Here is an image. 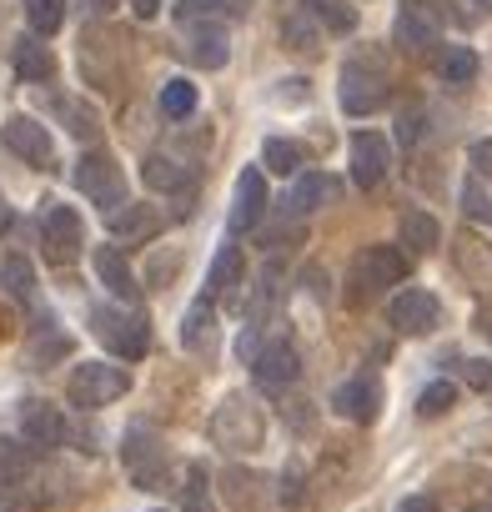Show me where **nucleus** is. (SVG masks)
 Wrapping results in <instances>:
<instances>
[{
	"label": "nucleus",
	"instance_id": "f257e3e1",
	"mask_svg": "<svg viewBox=\"0 0 492 512\" xmlns=\"http://www.w3.org/2000/svg\"><path fill=\"white\" fill-rule=\"evenodd\" d=\"M211 442L221 452H262L267 447V412L257 407V397L246 392H231L221 397V407L211 412Z\"/></svg>",
	"mask_w": 492,
	"mask_h": 512
},
{
	"label": "nucleus",
	"instance_id": "f03ea898",
	"mask_svg": "<svg viewBox=\"0 0 492 512\" xmlns=\"http://www.w3.org/2000/svg\"><path fill=\"white\" fill-rule=\"evenodd\" d=\"M91 332L106 342V352H116V357H126V362H141L146 347H151L146 317H141V312H126V307L96 302V307H91Z\"/></svg>",
	"mask_w": 492,
	"mask_h": 512
},
{
	"label": "nucleus",
	"instance_id": "7ed1b4c3",
	"mask_svg": "<svg viewBox=\"0 0 492 512\" xmlns=\"http://www.w3.org/2000/svg\"><path fill=\"white\" fill-rule=\"evenodd\" d=\"M131 392V372L116 367V362H81L71 377H66V397L81 407V412H96V407H111Z\"/></svg>",
	"mask_w": 492,
	"mask_h": 512
},
{
	"label": "nucleus",
	"instance_id": "20e7f679",
	"mask_svg": "<svg viewBox=\"0 0 492 512\" xmlns=\"http://www.w3.org/2000/svg\"><path fill=\"white\" fill-rule=\"evenodd\" d=\"M402 277H407V256H402L397 246H367V251L352 256V287H347V302L362 307L367 297L387 292V287L402 282Z\"/></svg>",
	"mask_w": 492,
	"mask_h": 512
},
{
	"label": "nucleus",
	"instance_id": "39448f33",
	"mask_svg": "<svg viewBox=\"0 0 492 512\" xmlns=\"http://www.w3.org/2000/svg\"><path fill=\"white\" fill-rule=\"evenodd\" d=\"M337 96H342V111L347 116H372L392 101V81L382 66H362V61H347L342 66V81H337Z\"/></svg>",
	"mask_w": 492,
	"mask_h": 512
},
{
	"label": "nucleus",
	"instance_id": "423d86ee",
	"mask_svg": "<svg viewBox=\"0 0 492 512\" xmlns=\"http://www.w3.org/2000/svg\"><path fill=\"white\" fill-rule=\"evenodd\" d=\"M76 191L86 196V201H96L101 211H111V206H121L126 201V176H121V166L106 156V151H86L81 161H76Z\"/></svg>",
	"mask_w": 492,
	"mask_h": 512
},
{
	"label": "nucleus",
	"instance_id": "0eeeda50",
	"mask_svg": "<svg viewBox=\"0 0 492 512\" xmlns=\"http://www.w3.org/2000/svg\"><path fill=\"white\" fill-rule=\"evenodd\" d=\"M121 457H126V472H131L136 487H166V477H171V457H166V442H161L151 427H131Z\"/></svg>",
	"mask_w": 492,
	"mask_h": 512
},
{
	"label": "nucleus",
	"instance_id": "6e6552de",
	"mask_svg": "<svg viewBox=\"0 0 492 512\" xmlns=\"http://www.w3.org/2000/svg\"><path fill=\"white\" fill-rule=\"evenodd\" d=\"M41 241H46V262L71 267L81 256V246H86V226H81V216L71 206H51L41 216Z\"/></svg>",
	"mask_w": 492,
	"mask_h": 512
},
{
	"label": "nucleus",
	"instance_id": "1a4fd4ad",
	"mask_svg": "<svg viewBox=\"0 0 492 512\" xmlns=\"http://www.w3.org/2000/svg\"><path fill=\"white\" fill-rule=\"evenodd\" d=\"M387 322H392L402 337H427V332H437V322H442V302H437L432 292H422V287H407V292H397V297L387 302Z\"/></svg>",
	"mask_w": 492,
	"mask_h": 512
},
{
	"label": "nucleus",
	"instance_id": "9d476101",
	"mask_svg": "<svg viewBox=\"0 0 492 512\" xmlns=\"http://www.w3.org/2000/svg\"><path fill=\"white\" fill-rule=\"evenodd\" d=\"M0 141H6V151L11 156H21L26 166H51L56 161V141H51V131L41 126V121H31V116H11L6 126H0Z\"/></svg>",
	"mask_w": 492,
	"mask_h": 512
},
{
	"label": "nucleus",
	"instance_id": "9b49d317",
	"mask_svg": "<svg viewBox=\"0 0 492 512\" xmlns=\"http://www.w3.org/2000/svg\"><path fill=\"white\" fill-rule=\"evenodd\" d=\"M267 211V176L257 166H246L236 176V191H231V211H226V231L241 236V231H252Z\"/></svg>",
	"mask_w": 492,
	"mask_h": 512
},
{
	"label": "nucleus",
	"instance_id": "f8f14e48",
	"mask_svg": "<svg viewBox=\"0 0 492 512\" xmlns=\"http://www.w3.org/2000/svg\"><path fill=\"white\" fill-rule=\"evenodd\" d=\"M252 377H257L262 392H287V387L302 377V357H297V347H292V342H267V347H257V357H252Z\"/></svg>",
	"mask_w": 492,
	"mask_h": 512
},
{
	"label": "nucleus",
	"instance_id": "ddd939ff",
	"mask_svg": "<svg viewBox=\"0 0 492 512\" xmlns=\"http://www.w3.org/2000/svg\"><path fill=\"white\" fill-rule=\"evenodd\" d=\"M332 412L337 417H347V422H357V427H367V422H377V412H382V382L377 377H347L337 392H332Z\"/></svg>",
	"mask_w": 492,
	"mask_h": 512
},
{
	"label": "nucleus",
	"instance_id": "4468645a",
	"mask_svg": "<svg viewBox=\"0 0 492 512\" xmlns=\"http://www.w3.org/2000/svg\"><path fill=\"white\" fill-rule=\"evenodd\" d=\"M452 267L467 287L492 292V241H482L477 231H457L452 236Z\"/></svg>",
	"mask_w": 492,
	"mask_h": 512
},
{
	"label": "nucleus",
	"instance_id": "2eb2a0df",
	"mask_svg": "<svg viewBox=\"0 0 492 512\" xmlns=\"http://www.w3.org/2000/svg\"><path fill=\"white\" fill-rule=\"evenodd\" d=\"M437 11L427 6V0H402V11H397V21H392V41L402 46V51H427L432 41H437Z\"/></svg>",
	"mask_w": 492,
	"mask_h": 512
},
{
	"label": "nucleus",
	"instance_id": "dca6fc26",
	"mask_svg": "<svg viewBox=\"0 0 492 512\" xmlns=\"http://www.w3.org/2000/svg\"><path fill=\"white\" fill-rule=\"evenodd\" d=\"M347 151H352V181H357L362 191H372V186L387 176V161H392L387 136H377V131H357Z\"/></svg>",
	"mask_w": 492,
	"mask_h": 512
},
{
	"label": "nucleus",
	"instance_id": "f3484780",
	"mask_svg": "<svg viewBox=\"0 0 492 512\" xmlns=\"http://www.w3.org/2000/svg\"><path fill=\"white\" fill-rule=\"evenodd\" d=\"M21 437H26L31 447H61V442H66V417H61V407H51V402H41V397L21 402Z\"/></svg>",
	"mask_w": 492,
	"mask_h": 512
},
{
	"label": "nucleus",
	"instance_id": "a211bd4d",
	"mask_svg": "<svg viewBox=\"0 0 492 512\" xmlns=\"http://www.w3.org/2000/svg\"><path fill=\"white\" fill-rule=\"evenodd\" d=\"M91 267H96V277H101V287H106L111 297H121L126 307H136L141 287H136V272H131V262H126V256H121L116 246H96Z\"/></svg>",
	"mask_w": 492,
	"mask_h": 512
},
{
	"label": "nucleus",
	"instance_id": "6ab92c4d",
	"mask_svg": "<svg viewBox=\"0 0 492 512\" xmlns=\"http://www.w3.org/2000/svg\"><path fill=\"white\" fill-rule=\"evenodd\" d=\"M106 226H111V236L126 241V246H131V241H151V236L161 231V211H156L151 201H126V211L111 206Z\"/></svg>",
	"mask_w": 492,
	"mask_h": 512
},
{
	"label": "nucleus",
	"instance_id": "aec40b11",
	"mask_svg": "<svg viewBox=\"0 0 492 512\" xmlns=\"http://www.w3.org/2000/svg\"><path fill=\"white\" fill-rule=\"evenodd\" d=\"M337 181L327 176V171H297V186L287 191V211L292 216H312L317 206H327V201H337Z\"/></svg>",
	"mask_w": 492,
	"mask_h": 512
},
{
	"label": "nucleus",
	"instance_id": "412c9836",
	"mask_svg": "<svg viewBox=\"0 0 492 512\" xmlns=\"http://www.w3.org/2000/svg\"><path fill=\"white\" fill-rule=\"evenodd\" d=\"M181 342H186V352H196V357H211V347H216V302H211V297H196V302L186 307Z\"/></svg>",
	"mask_w": 492,
	"mask_h": 512
},
{
	"label": "nucleus",
	"instance_id": "4be33fe9",
	"mask_svg": "<svg viewBox=\"0 0 492 512\" xmlns=\"http://www.w3.org/2000/svg\"><path fill=\"white\" fill-rule=\"evenodd\" d=\"M141 181H146L151 191H161V196H186V191L196 186V176H191L181 161H171V156H146V161H141Z\"/></svg>",
	"mask_w": 492,
	"mask_h": 512
},
{
	"label": "nucleus",
	"instance_id": "5701e85b",
	"mask_svg": "<svg viewBox=\"0 0 492 512\" xmlns=\"http://www.w3.org/2000/svg\"><path fill=\"white\" fill-rule=\"evenodd\" d=\"M221 497L231 502V512H262V502H267L262 477L246 472V467H226L221 472Z\"/></svg>",
	"mask_w": 492,
	"mask_h": 512
},
{
	"label": "nucleus",
	"instance_id": "b1692460",
	"mask_svg": "<svg viewBox=\"0 0 492 512\" xmlns=\"http://www.w3.org/2000/svg\"><path fill=\"white\" fill-rule=\"evenodd\" d=\"M186 51H191V61L206 66V71L226 66V56H231V46H226V26H221V21H201V26H191Z\"/></svg>",
	"mask_w": 492,
	"mask_h": 512
},
{
	"label": "nucleus",
	"instance_id": "393cba45",
	"mask_svg": "<svg viewBox=\"0 0 492 512\" xmlns=\"http://www.w3.org/2000/svg\"><path fill=\"white\" fill-rule=\"evenodd\" d=\"M16 76L31 81V86H41V81L56 76V56L46 51V41H21L16 46Z\"/></svg>",
	"mask_w": 492,
	"mask_h": 512
},
{
	"label": "nucleus",
	"instance_id": "a878e982",
	"mask_svg": "<svg viewBox=\"0 0 492 512\" xmlns=\"http://www.w3.org/2000/svg\"><path fill=\"white\" fill-rule=\"evenodd\" d=\"M31 467H36L31 442L0 437V487H16V482H26V477H31Z\"/></svg>",
	"mask_w": 492,
	"mask_h": 512
},
{
	"label": "nucleus",
	"instance_id": "bb28decb",
	"mask_svg": "<svg viewBox=\"0 0 492 512\" xmlns=\"http://www.w3.org/2000/svg\"><path fill=\"white\" fill-rule=\"evenodd\" d=\"M236 277H241V251H236V246H221L216 262H211V272H206V292H201V297H211V302L226 297V292L236 287Z\"/></svg>",
	"mask_w": 492,
	"mask_h": 512
},
{
	"label": "nucleus",
	"instance_id": "cd10ccee",
	"mask_svg": "<svg viewBox=\"0 0 492 512\" xmlns=\"http://www.w3.org/2000/svg\"><path fill=\"white\" fill-rule=\"evenodd\" d=\"M307 16H312L317 26L337 31V36L357 31V6H352V0H307Z\"/></svg>",
	"mask_w": 492,
	"mask_h": 512
},
{
	"label": "nucleus",
	"instance_id": "c85d7f7f",
	"mask_svg": "<svg viewBox=\"0 0 492 512\" xmlns=\"http://www.w3.org/2000/svg\"><path fill=\"white\" fill-rule=\"evenodd\" d=\"M437 76L447 86H472L477 81V56L467 46H447V51H437Z\"/></svg>",
	"mask_w": 492,
	"mask_h": 512
},
{
	"label": "nucleus",
	"instance_id": "c756f323",
	"mask_svg": "<svg viewBox=\"0 0 492 512\" xmlns=\"http://www.w3.org/2000/svg\"><path fill=\"white\" fill-rule=\"evenodd\" d=\"M402 241H407V251L427 256V251L442 241V226H437L427 211H407V216H402Z\"/></svg>",
	"mask_w": 492,
	"mask_h": 512
},
{
	"label": "nucleus",
	"instance_id": "7c9ffc66",
	"mask_svg": "<svg viewBox=\"0 0 492 512\" xmlns=\"http://www.w3.org/2000/svg\"><path fill=\"white\" fill-rule=\"evenodd\" d=\"M262 161H267V171H277V176H297V171H302V146L287 141V136H272V141L262 146Z\"/></svg>",
	"mask_w": 492,
	"mask_h": 512
},
{
	"label": "nucleus",
	"instance_id": "2f4dec72",
	"mask_svg": "<svg viewBox=\"0 0 492 512\" xmlns=\"http://www.w3.org/2000/svg\"><path fill=\"white\" fill-rule=\"evenodd\" d=\"M0 282H6V292H11L16 302H31V292H36V267L26 262V256H6Z\"/></svg>",
	"mask_w": 492,
	"mask_h": 512
},
{
	"label": "nucleus",
	"instance_id": "473e14b6",
	"mask_svg": "<svg viewBox=\"0 0 492 512\" xmlns=\"http://www.w3.org/2000/svg\"><path fill=\"white\" fill-rule=\"evenodd\" d=\"M161 111H166L171 121H186V116L196 111V86L181 81V76H171V81L161 86Z\"/></svg>",
	"mask_w": 492,
	"mask_h": 512
},
{
	"label": "nucleus",
	"instance_id": "72a5a7b5",
	"mask_svg": "<svg viewBox=\"0 0 492 512\" xmlns=\"http://www.w3.org/2000/svg\"><path fill=\"white\" fill-rule=\"evenodd\" d=\"M317 36H322V31H317V21H312V16H302V11L282 21V41H287L292 51H302V56H312V51H317Z\"/></svg>",
	"mask_w": 492,
	"mask_h": 512
},
{
	"label": "nucleus",
	"instance_id": "f704fd0d",
	"mask_svg": "<svg viewBox=\"0 0 492 512\" xmlns=\"http://www.w3.org/2000/svg\"><path fill=\"white\" fill-rule=\"evenodd\" d=\"M462 211L472 216V221H492V191H487V181L472 171V176H462Z\"/></svg>",
	"mask_w": 492,
	"mask_h": 512
},
{
	"label": "nucleus",
	"instance_id": "c9c22d12",
	"mask_svg": "<svg viewBox=\"0 0 492 512\" xmlns=\"http://www.w3.org/2000/svg\"><path fill=\"white\" fill-rule=\"evenodd\" d=\"M452 402H457V387L452 382H427L417 392V417H442V412H452Z\"/></svg>",
	"mask_w": 492,
	"mask_h": 512
},
{
	"label": "nucleus",
	"instance_id": "e433bc0d",
	"mask_svg": "<svg viewBox=\"0 0 492 512\" xmlns=\"http://www.w3.org/2000/svg\"><path fill=\"white\" fill-rule=\"evenodd\" d=\"M26 16L41 36H56L61 21H66V0H26Z\"/></svg>",
	"mask_w": 492,
	"mask_h": 512
},
{
	"label": "nucleus",
	"instance_id": "4c0bfd02",
	"mask_svg": "<svg viewBox=\"0 0 492 512\" xmlns=\"http://www.w3.org/2000/svg\"><path fill=\"white\" fill-rule=\"evenodd\" d=\"M181 507H186V512H211V502H206V472H201V467H186Z\"/></svg>",
	"mask_w": 492,
	"mask_h": 512
},
{
	"label": "nucleus",
	"instance_id": "58836bf2",
	"mask_svg": "<svg viewBox=\"0 0 492 512\" xmlns=\"http://www.w3.org/2000/svg\"><path fill=\"white\" fill-rule=\"evenodd\" d=\"M221 16V0H176V21L181 26H201Z\"/></svg>",
	"mask_w": 492,
	"mask_h": 512
},
{
	"label": "nucleus",
	"instance_id": "ea45409f",
	"mask_svg": "<svg viewBox=\"0 0 492 512\" xmlns=\"http://www.w3.org/2000/svg\"><path fill=\"white\" fill-rule=\"evenodd\" d=\"M457 367H462V382L472 392H492V362L487 357H457Z\"/></svg>",
	"mask_w": 492,
	"mask_h": 512
},
{
	"label": "nucleus",
	"instance_id": "a19ab883",
	"mask_svg": "<svg viewBox=\"0 0 492 512\" xmlns=\"http://www.w3.org/2000/svg\"><path fill=\"white\" fill-rule=\"evenodd\" d=\"M66 352H71L66 332H51V342H31V362L36 367H51V357H66Z\"/></svg>",
	"mask_w": 492,
	"mask_h": 512
},
{
	"label": "nucleus",
	"instance_id": "79ce46f5",
	"mask_svg": "<svg viewBox=\"0 0 492 512\" xmlns=\"http://www.w3.org/2000/svg\"><path fill=\"white\" fill-rule=\"evenodd\" d=\"M61 111L71 116V121H66V126H71V136H81V141H91V136H96V116H91V111H81L76 101H61Z\"/></svg>",
	"mask_w": 492,
	"mask_h": 512
},
{
	"label": "nucleus",
	"instance_id": "37998d69",
	"mask_svg": "<svg viewBox=\"0 0 492 512\" xmlns=\"http://www.w3.org/2000/svg\"><path fill=\"white\" fill-rule=\"evenodd\" d=\"M417 136H422V106H407L402 121H397V141L402 146H417Z\"/></svg>",
	"mask_w": 492,
	"mask_h": 512
},
{
	"label": "nucleus",
	"instance_id": "c03bdc74",
	"mask_svg": "<svg viewBox=\"0 0 492 512\" xmlns=\"http://www.w3.org/2000/svg\"><path fill=\"white\" fill-rule=\"evenodd\" d=\"M392 512H442V507H437V497H432V492H412V497H402Z\"/></svg>",
	"mask_w": 492,
	"mask_h": 512
},
{
	"label": "nucleus",
	"instance_id": "a18cd8bd",
	"mask_svg": "<svg viewBox=\"0 0 492 512\" xmlns=\"http://www.w3.org/2000/svg\"><path fill=\"white\" fill-rule=\"evenodd\" d=\"M472 166H477V176H492V141H472Z\"/></svg>",
	"mask_w": 492,
	"mask_h": 512
},
{
	"label": "nucleus",
	"instance_id": "49530a36",
	"mask_svg": "<svg viewBox=\"0 0 492 512\" xmlns=\"http://www.w3.org/2000/svg\"><path fill=\"white\" fill-rule=\"evenodd\" d=\"M282 497H287V502L302 497V467H287V472H282Z\"/></svg>",
	"mask_w": 492,
	"mask_h": 512
},
{
	"label": "nucleus",
	"instance_id": "de8ad7c7",
	"mask_svg": "<svg viewBox=\"0 0 492 512\" xmlns=\"http://www.w3.org/2000/svg\"><path fill=\"white\" fill-rule=\"evenodd\" d=\"M131 11H136L141 21H156V16H161V0H131Z\"/></svg>",
	"mask_w": 492,
	"mask_h": 512
},
{
	"label": "nucleus",
	"instance_id": "09e8293b",
	"mask_svg": "<svg viewBox=\"0 0 492 512\" xmlns=\"http://www.w3.org/2000/svg\"><path fill=\"white\" fill-rule=\"evenodd\" d=\"M81 6H86L91 16H111V11H116V0H81Z\"/></svg>",
	"mask_w": 492,
	"mask_h": 512
},
{
	"label": "nucleus",
	"instance_id": "8fccbe9b",
	"mask_svg": "<svg viewBox=\"0 0 492 512\" xmlns=\"http://www.w3.org/2000/svg\"><path fill=\"white\" fill-rule=\"evenodd\" d=\"M467 512H492V492H487V497H482V502H472V507H467Z\"/></svg>",
	"mask_w": 492,
	"mask_h": 512
},
{
	"label": "nucleus",
	"instance_id": "3c124183",
	"mask_svg": "<svg viewBox=\"0 0 492 512\" xmlns=\"http://www.w3.org/2000/svg\"><path fill=\"white\" fill-rule=\"evenodd\" d=\"M0 221H6V201H0Z\"/></svg>",
	"mask_w": 492,
	"mask_h": 512
},
{
	"label": "nucleus",
	"instance_id": "603ef678",
	"mask_svg": "<svg viewBox=\"0 0 492 512\" xmlns=\"http://www.w3.org/2000/svg\"><path fill=\"white\" fill-rule=\"evenodd\" d=\"M0 322H6V317H0ZM0 332H6V327H0Z\"/></svg>",
	"mask_w": 492,
	"mask_h": 512
}]
</instances>
